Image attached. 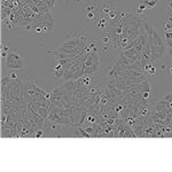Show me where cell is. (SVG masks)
Returning <instances> with one entry per match:
<instances>
[{"instance_id": "5b68a950", "label": "cell", "mask_w": 172, "mask_h": 172, "mask_svg": "<svg viewBox=\"0 0 172 172\" xmlns=\"http://www.w3.org/2000/svg\"><path fill=\"white\" fill-rule=\"evenodd\" d=\"M52 72H53L52 75L56 79H63V77H64V69H63V66L61 63H57L55 67H53Z\"/></svg>"}, {"instance_id": "5bb4252c", "label": "cell", "mask_w": 172, "mask_h": 172, "mask_svg": "<svg viewBox=\"0 0 172 172\" xmlns=\"http://www.w3.org/2000/svg\"><path fill=\"white\" fill-rule=\"evenodd\" d=\"M166 54L170 56V59L172 60V47H166Z\"/></svg>"}, {"instance_id": "6da1fadb", "label": "cell", "mask_w": 172, "mask_h": 172, "mask_svg": "<svg viewBox=\"0 0 172 172\" xmlns=\"http://www.w3.org/2000/svg\"><path fill=\"white\" fill-rule=\"evenodd\" d=\"M91 40L92 38H90L85 32L75 31L72 33H68L56 51H47V54H52L57 61L63 59H76L79 55L90 53L88 44Z\"/></svg>"}, {"instance_id": "8fae6325", "label": "cell", "mask_w": 172, "mask_h": 172, "mask_svg": "<svg viewBox=\"0 0 172 172\" xmlns=\"http://www.w3.org/2000/svg\"><path fill=\"white\" fill-rule=\"evenodd\" d=\"M146 10H148L147 6H145L143 4H140V5H139V7H138V13H140V14H141V13H145Z\"/></svg>"}, {"instance_id": "30bf717a", "label": "cell", "mask_w": 172, "mask_h": 172, "mask_svg": "<svg viewBox=\"0 0 172 172\" xmlns=\"http://www.w3.org/2000/svg\"><path fill=\"white\" fill-rule=\"evenodd\" d=\"M117 16H118V13H117V12H111V10H110V12L108 13V15H107V17L109 20H114V19H116Z\"/></svg>"}, {"instance_id": "2e32d148", "label": "cell", "mask_w": 172, "mask_h": 172, "mask_svg": "<svg viewBox=\"0 0 172 172\" xmlns=\"http://www.w3.org/2000/svg\"><path fill=\"white\" fill-rule=\"evenodd\" d=\"M122 109H123V106H117V107H116V111H121V110H122Z\"/></svg>"}, {"instance_id": "ac0fdd59", "label": "cell", "mask_w": 172, "mask_h": 172, "mask_svg": "<svg viewBox=\"0 0 172 172\" xmlns=\"http://www.w3.org/2000/svg\"><path fill=\"white\" fill-rule=\"evenodd\" d=\"M168 74H169L170 76H172V67L170 68V69H169V71H168Z\"/></svg>"}, {"instance_id": "9a60e30c", "label": "cell", "mask_w": 172, "mask_h": 172, "mask_svg": "<svg viewBox=\"0 0 172 172\" xmlns=\"http://www.w3.org/2000/svg\"><path fill=\"white\" fill-rule=\"evenodd\" d=\"M87 121H88V122H92V123H93V122H95L94 117H92V116H88V117H87Z\"/></svg>"}, {"instance_id": "4fadbf2b", "label": "cell", "mask_w": 172, "mask_h": 172, "mask_svg": "<svg viewBox=\"0 0 172 172\" xmlns=\"http://www.w3.org/2000/svg\"><path fill=\"white\" fill-rule=\"evenodd\" d=\"M170 31H172V23L166 22L165 23V32H170Z\"/></svg>"}, {"instance_id": "52a82bcc", "label": "cell", "mask_w": 172, "mask_h": 172, "mask_svg": "<svg viewBox=\"0 0 172 172\" xmlns=\"http://www.w3.org/2000/svg\"><path fill=\"white\" fill-rule=\"evenodd\" d=\"M140 4H143L145 6H147L148 10H155L156 6L158 5V2L161 0H138Z\"/></svg>"}, {"instance_id": "d6986e66", "label": "cell", "mask_w": 172, "mask_h": 172, "mask_svg": "<svg viewBox=\"0 0 172 172\" xmlns=\"http://www.w3.org/2000/svg\"><path fill=\"white\" fill-rule=\"evenodd\" d=\"M77 1H78V0H77Z\"/></svg>"}, {"instance_id": "3957f363", "label": "cell", "mask_w": 172, "mask_h": 172, "mask_svg": "<svg viewBox=\"0 0 172 172\" xmlns=\"http://www.w3.org/2000/svg\"><path fill=\"white\" fill-rule=\"evenodd\" d=\"M100 67V52L93 51L87 53L85 60V76H91L95 74Z\"/></svg>"}, {"instance_id": "277c9868", "label": "cell", "mask_w": 172, "mask_h": 172, "mask_svg": "<svg viewBox=\"0 0 172 172\" xmlns=\"http://www.w3.org/2000/svg\"><path fill=\"white\" fill-rule=\"evenodd\" d=\"M5 63H6V67L10 70H20V69H23L25 67V63H24L23 59L15 52H9L7 54Z\"/></svg>"}, {"instance_id": "e0dca14e", "label": "cell", "mask_w": 172, "mask_h": 172, "mask_svg": "<svg viewBox=\"0 0 172 172\" xmlns=\"http://www.w3.org/2000/svg\"><path fill=\"white\" fill-rule=\"evenodd\" d=\"M41 134H43V131H38V132H37V134H36V137H37V138H39Z\"/></svg>"}, {"instance_id": "7a4b0ae2", "label": "cell", "mask_w": 172, "mask_h": 172, "mask_svg": "<svg viewBox=\"0 0 172 172\" xmlns=\"http://www.w3.org/2000/svg\"><path fill=\"white\" fill-rule=\"evenodd\" d=\"M54 17L51 15V13L40 14L35 22L32 23V31L38 33L40 36H45L46 33L51 32L54 29Z\"/></svg>"}, {"instance_id": "9c48e42d", "label": "cell", "mask_w": 172, "mask_h": 172, "mask_svg": "<svg viewBox=\"0 0 172 172\" xmlns=\"http://www.w3.org/2000/svg\"><path fill=\"white\" fill-rule=\"evenodd\" d=\"M95 9H98V6H96L95 4H93V2L87 4L85 7V12H94Z\"/></svg>"}, {"instance_id": "8992f818", "label": "cell", "mask_w": 172, "mask_h": 172, "mask_svg": "<svg viewBox=\"0 0 172 172\" xmlns=\"http://www.w3.org/2000/svg\"><path fill=\"white\" fill-rule=\"evenodd\" d=\"M108 24H109V19H106V17L99 19L98 17L94 25H95V29H98V30H107Z\"/></svg>"}, {"instance_id": "ba28073f", "label": "cell", "mask_w": 172, "mask_h": 172, "mask_svg": "<svg viewBox=\"0 0 172 172\" xmlns=\"http://www.w3.org/2000/svg\"><path fill=\"white\" fill-rule=\"evenodd\" d=\"M84 17H85L86 21L94 20V19H98V14L95 13V10H94V12H85V15H84Z\"/></svg>"}, {"instance_id": "7c38bea8", "label": "cell", "mask_w": 172, "mask_h": 172, "mask_svg": "<svg viewBox=\"0 0 172 172\" xmlns=\"http://www.w3.org/2000/svg\"><path fill=\"white\" fill-rule=\"evenodd\" d=\"M102 12L105 13L106 15H108V13L110 12V8H109V5H107V4H105V5H102Z\"/></svg>"}]
</instances>
